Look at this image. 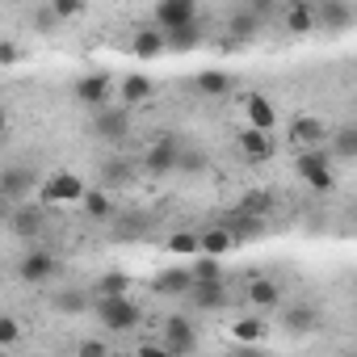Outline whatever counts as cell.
<instances>
[{
    "label": "cell",
    "instance_id": "1",
    "mask_svg": "<svg viewBox=\"0 0 357 357\" xmlns=\"http://www.w3.org/2000/svg\"><path fill=\"white\" fill-rule=\"evenodd\" d=\"M93 315L105 332H135L143 324V311L130 294H93Z\"/></svg>",
    "mask_w": 357,
    "mask_h": 357
},
{
    "label": "cell",
    "instance_id": "2",
    "mask_svg": "<svg viewBox=\"0 0 357 357\" xmlns=\"http://www.w3.org/2000/svg\"><path fill=\"white\" fill-rule=\"evenodd\" d=\"M294 172L303 176L307 190H315V194H332L336 190V164H332V155L324 147H298Z\"/></svg>",
    "mask_w": 357,
    "mask_h": 357
},
{
    "label": "cell",
    "instance_id": "3",
    "mask_svg": "<svg viewBox=\"0 0 357 357\" xmlns=\"http://www.w3.org/2000/svg\"><path fill=\"white\" fill-rule=\"evenodd\" d=\"M38 202L43 206H72V202H80V194H84V181L76 172H68V168H59V172H51L47 181H38Z\"/></svg>",
    "mask_w": 357,
    "mask_h": 357
},
{
    "label": "cell",
    "instance_id": "4",
    "mask_svg": "<svg viewBox=\"0 0 357 357\" xmlns=\"http://www.w3.org/2000/svg\"><path fill=\"white\" fill-rule=\"evenodd\" d=\"M59 257L55 252H47V248H34V252H26L22 257V265H17V278L26 282V286H51L55 278H59Z\"/></svg>",
    "mask_w": 357,
    "mask_h": 357
},
{
    "label": "cell",
    "instance_id": "5",
    "mask_svg": "<svg viewBox=\"0 0 357 357\" xmlns=\"http://www.w3.org/2000/svg\"><path fill=\"white\" fill-rule=\"evenodd\" d=\"M34 190H38V172L30 164H9L5 172H0V198L26 202V198H34Z\"/></svg>",
    "mask_w": 357,
    "mask_h": 357
},
{
    "label": "cell",
    "instance_id": "6",
    "mask_svg": "<svg viewBox=\"0 0 357 357\" xmlns=\"http://www.w3.org/2000/svg\"><path fill=\"white\" fill-rule=\"evenodd\" d=\"M93 135L105 139V143H122L130 135V109L126 105H97V118H93Z\"/></svg>",
    "mask_w": 357,
    "mask_h": 357
},
{
    "label": "cell",
    "instance_id": "7",
    "mask_svg": "<svg viewBox=\"0 0 357 357\" xmlns=\"http://www.w3.org/2000/svg\"><path fill=\"white\" fill-rule=\"evenodd\" d=\"M160 344H164V353H194L198 349V328L190 324V315H168Z\"/></svg>",
    "mask_w": 357,
    "mask_h": 357
},
{
    "label": "cell",
    "instance_id": "8",
    "mask_svg": "<svg viewBox=\"0 0 357 357\" xmlns=\"http://www.w3.org/2000/svg\"><path fill=\"white\" fill-rule=\"evenodd\" d=\"M185 22H198V0H155V13H151L155 30H176Z\"/></svg>",
    "mask_w": 357,
    "mask_h": 357
},
{
    "label": "cell",
    "instance_id": "9",
    "mask_svg": "<svg viewBox=\"0 0 357 357\" xmlns=\"http://www.w3.org/2000/svg\"><path fill=\"white\" fill-rule=\"evenodd\" d=\"M328 130H332V126H328L324 118H315V114L290 118V143H294V147H324Z\"/></svg>",
    "mask_w": 357,
    "mask_h": 357
},
{
    "label": "cell",
    "instance_id": "10",
    "mask_svg": "<svg viewBox=\"0 0 357 357\" xmlns=\"http://www.w3.org/2000/svg\"><path fill=\"white\" fill-rule=\"evenodd\" d=\"M13 236H22V240H34L38 231H43V202H17L13 206V215H9V223H5Z\"/></svg>",
    "mask_w": 357,
    "mask_h": 357
},
{
    "label": "cell",
    "instance_id": "11",
    "mask_svg": "<svg viewBox=\"0 0 357 357\" xmlns=\"http://www.w3.org/2000/svg\"><path fill=\"white\" fill-rule=\"evenodd\" d=\"M236 147H240V155H244L248 164H269V160H273V139H269V130L248 126V130H240Z\"/></svg>",
    "mask_w": 357,
    "mask_h": 357
},
{
    "label": "cell",
    "instance_id": "12",
    "mask_svg": "<svg viewBox=\"0 0 357 357\" xmlns=\"http://www.w3.org/2000/svg\"><path fill=\"white\" fill-rule=\"evenodd\" d=\"M109 97H114V80H109L105 72H93V76H80V80H76V101H80V105H93V109H97V105H105Z\"/></svg>",
    "mask_w": 357,
    "mask_h": 357
},
{
    "label": "cell",
    "instance_id": "13",
    "mask_svg": "<svg viewBox=\"0 0 357 357\" xmlns=\"http://www.w3.org/2000/svg\"><path fill=\"white\" fill-rule=\"evenodd\" d=\"M324 151L332 155V164H353V160H357V126H336V130H328Z\"/></svg>",
    "mask_w": 357,
    "mask_h": 357
},
{
    "label": "cell",
    "instance_id": "14",
    "mask_svg": "<svg viewBox=\"0 0 357 357\" xmlns=\"http://www.w3.org/2000/svg\"><path fill=\"white\" fill-rule=\"evenodd\" d=\"M190 303L198 307V311H219L223 303H227V286H223V278H215V282H190Z\"/></svg>",
    "mask_w": 357,
    "mask_h": 357
},
{
    "label": "cell",
    "instance_id": "15",
    "mask_svg": "<svg viewBox=\"0 0 357 357\" xmlns=\"http://www.w3.org/2000/svg\"><path fill=\"white\" fill-rule=\"evenodd\" d=\"M311 9H315V26H324V30H349V22H353L349 0H319Z\"/></svg>",
    "mask_w": 357,
    "mask_h": 357
},
{
    "label": "cell",
    "instance_id": "16",
    "mask_svg": "<svg viewBox=\"0 0 357 357\" xmlns=\"http://www.w3.org/2000/svg\"><path fill=\"white\" fill-rule=\"evenodd\" d=\"M198 43H202V22H185L176 30H164V51L190 55V51H198Z\"/></svg>",
    "mask_w": 357,
    "mask_h": 357
},
{
    "label": "cell",
    "instance_id": "17",
    "mask_svg": "<svg viewBox=\"0 0 357 357\" xmlns=\"http://www.w3.org/2000/svg\"><path fill=\"white\" fill-rule=\"evenodd\" d=\"M118 105H126V109H135V105H143V101H151L155 97V84L147 80V76H139V72H130V76H122V84H118Z\"/></svg>",
    "mask_w": 357,
    "mask_h": 357
},
{
    "label": "cell",
    "instance_id": "18",
    "mask_svg": "<svg viewBox=\"0 0 357 357\" xmlns=\"http://www.w3.org/2000/svg\"><path fill=\"white\" fill-rule=\"evenodd\" d=\"M244 109H248V126H257V130H273L278 126V109H273V101L265 93H248Z\"/></svg>",
    "mask_w": 357,
    "mask_h": 357
},
{
    "label": "cell",
    "instance_id": "19",
    "mask_svg": "<svg viewBox=\"0 0 357 357\" xmlns=\"http://www.w3.org/2000/svg\"><path fill=\"white\" fill-rule=\"evenodd\" d=\"M231 244H236V231H231V227H223V223H215V227L198 231V252H206V257H227V252H231Z\"/></svg>",
    "mask_w": 357,
    "mask_h": 357
},
{
    "label": "cell",
    "instance_id": "20",
    "mask_svg": "<svg viewBox=\"0 0 357 357\" xmlns=\"http://www.w3.org/2000/svg\"><path fill=\"white\" fill-rule=\"evenodd\" d=\"M51 307L59 315H84L93 307V290H80V286H68V290H55L51 294Z\"/></svg>",
    "mask_w": 357,
    "mask_h": 357
},
{
    "label": "cell",
    "instance_id": "21",
    "mask_svg": "<svg viewBox=\"0 0 357 357\" xmlns=\"http://www.w3.org/2000/svg\"><path fill=\"white\" fill-rule=\"evenodd\" d=\"M278 303H282V286H278L273 278H252V282H248V307L269 311V307H278Z\"/></svg>",
    "mask_w": 357,
    "mask_h": 357
},
{
    "label": "cell",
    "instance_id": "22",
    "mask_svg": "<svg viewBox=\"0 0 357 357\" xmlns=\"http://www.w3.org/2000/svg\"><path fill=\"white\" fill-rule=\"evenodd\" d=\"M282 22H286L290 34H311V30H315V9H311V0H290L286 13H282Z\"/></svg>",
    "mask_w": 357,
    "mask_h": 357
},
{
    "label": "cell",
    "instance_id": "23",
    "mask_svg": "<svg viewBox=\"0 0 357 357\" xmlns=\"http://www.w3.org/2000/svg\"><path fill=\"white\" fill-rule=\"evenodd\" d=\"M194 89H198L202 97H227V93H231V76H227L223 68H206V72L194 76Z\"/></svg>",
    "mask_w": 357,
    "mask_h": 357
},
{
    "label": "cell",
    "instance_id": "24",
    "mask_svg": "<svg viewBox=\"0 0 357 357\" xmlns=\"http://www.w3.org/2000/svg\"><path fill=\"white\" fill-rule=\"evenodd\" d=\"M130 51H135L139 59H160V55H164V30H155V26H143V30L135 34Z\"/></svg>",
    "mask_w": 357,
    "mask_h": 357
},
{
    "label": "cell",
    "instance_id": "25",
    "mask_svg": "<svg viewBox=\"0 0 357 357\" xmlns=\"http://www.w3.org/2000/svg\"><path fill=\"white\" fill-rule=\"evenodd\" d=\"M151 290H155V294H164V298L185 294V290H190V269H164V273L151 282Z\"/></svg>",
    "mask_w": 357,
    "mask_h": 357
},
{
    "label": "cell",
    "instance_id": "26",
    "mask_svg": "<svg viewBox=\"0 0 357 357\" xmlns=\"http://www.w3.org/2000/svg\"><path fill=\"white\" fill-rule=\"evenodd\" d=\"M76 206H80L89 219H97V223L114 215V202H109V194H105V190H89V185H84V194H80V202H76Z\"/></svg>",
    "mask_w": 357,
    "mask_h": 357
},
{
    "label": "cell",
    "instance_id": "27",
    "mask_svg": "<svg viewBox=\"0 0 357 357\" xmlns=\"http://www.w3.org/2000/svg\"><path fill=\"white\" fill-rule=\"evenodd\" d=\"M265 332H269V324L261 319V311H257V315H240V319L231 324V336H236L240 344H257V340H265Z\"/></svg>",
    "mask_w": 357,
    "mask_h": 357
},
{
    "label": "cell",
    "instance_id": "28",
    "mask_svg": "<svg viewBox=\"0 0 357 357\" xmlns=\"http://www.w3.org/2000/svg\"><path fill=\"white\" fill-rule=\"evenodd\" d=\"M215 278H223V257L198 252V257L190 261V282H215Z\"/></svg>",
    "mask_w": 357,
    "mask_h": 357
},
{
    "label": "cell",
    "instance_id": "29",
    "mask_svg": "<svg viewBox=\"0 0 357 357\" xmlns=\"http://www.w3.org/2000/svg\"><path fill=\"white\" fill-rule=\"evenodd\" d=\"M143 164H147V172H155V176H160V172L176 168V147L164 139V143H155V147L147 151V160H143Z\"/></svg>",
    "mask_w": 357,
    "mask_h": 357
},
{
    "label": "cell",
    "instance_id": "30",
    "mask_svg": "<svg viewBox=\"0 0 357 357\" xmlns=\"http://www.w3.org/2000/svg\"><path fill=\"white\" fill-rule=\"evenodd\" d=\"M282 324H286L290 332H311V328L319 324V311H315V307H286Z\"/></svg>",
    "mask_w": 357,
    "mask_h": 357
},
{
    "label": "cell",
    "instance_id": "31",
    "mask_svg": "<svg viewBox=\"0 0 357 357\" xmlns=\"http://www.w3.org/2000/svg\"><path fill=\"white\" fill-rule=\"evenodd\" d=\"M227 30H231V43H248V38L261 30V13H236V17L227 22Z\"/></svg>",
    "mask_w": 357,
    "mask_h": 357
},
{
    "label": "cell",
    "instance_id": "32",
    "mask_svg": "<svg viewBox=\"0 0 357 357\" xmlns=\"http://www.w3.org/2000/svg\"><path fill=\"white\" fill-rule=\"evenodd\" d=\"M126 290H130V278L122 269H109L93 282V294H126Z\"/></svg>",
    "mask_w": 357,
    "mask_h": 357
},
{
    "label": "cell",
    "instance_id": "33",
    "mask_svg": "<svg viewBox=\"0 0 357 357\" xmlns=\"http://www.w3.org/2000/svg\"><path fill=\"white\" fill-rule=\"evenodd\" d=\"M168 252H176V257H198V231H172L168 236Z\"/></svg>",
    "mask_w": 357,
    "mask_h": 357
},
{
    "label": "cell",
    "instance_id": "34",
    "mask_svg": "<svg viewBox=\"0 0 357 357\" xmlns=\"http://www.w3.org/2000/svg\"><path fill=\"white\" fill-rule=\"evenodd\" d=\"M89 9V0H51V17L55 22H76Z\"/></svg>",
    "mask_w": 357,
    "mask_h": 357
},
{
    "label": "cell",
    "instance_id": "35",
    "mask_svg": "<svg viewBox=\"0 0 357 357\" xmlns=\"http://www.w3.org/2000/svg\"><path fill=\"white\" fill-rule=\"evenodd\" d=\"M22 336H26V328L17 315H0V349H13Z\"/></svg>",
    "mask_w": 357,
    "mask_h": 357
},
{
    "label": "cell",
    "instance_id": "36",
    "mask_svg": "<svg viewBox=\"0 0 357 357\" xmlns=\"http://www.w3.org/2000/svg\"><path fill=\"white\" fill-rule=\"evenodd\" d=\"M265 211H269V194H248V198H244V215H248V219H261Z\"/></svg>",
    "mask_w": 357,
    "mask_h": 357
},
{
    "label": "cell",
    "instance_id": "37",
    "mask_svg": "<svg viewBox=\"0 0 357 357\" xmlns=\"http://www.w3.org/2000/svg\"><path fill=\"white\" fill-rule=\"evenodd\" d=\"M22 59V47L17 43H0V63H17Z\"/></svg>",
    "mask_w": 357,
    "mask_h": 357
},
{
    "label": "cell",
    "instance_id": "38",
    "mask_svg": "<svg viewBox=\"0 0 357 357\" xmlns=\"http://www.w3.org/2000/svg\"><path fill=\"white\" fill-rule=\"evenodd\" d=\"M105 349H109L105 340H80V353H84V357H101Z\"/></svg>",
    "mask_w": 357,
    "mask_h": 357
},
{
    "label": "cell",
    "instance_id": "39",
    "mask_svg": "<svg viewBox=\"0 0 357 357\" xmlns=\"http://www.w3.org/2000/svg\"><path fill=\"white\" fill-rule=\"evenodd\" d=\"M13 206H17V202H9V198H0V223H9V215H13Z\"/></svg>",
    "mask_w": 357,
    "mask_h": 357
},
{
    "label": "cell",
    "instance_id": "40",
    "mask_svg": "<svg viewBox=\"0 0 357 357\" xmlns=\"http://www.w3.org/2000/svg\"><path fill=\"white\" fill-rule=\"evenodd\" d=\"M5 130H9V114L0 109V139H5Z\"/></svg>",
    "mask_w": 357,
    "mask_h": 357
}]
</instances>
